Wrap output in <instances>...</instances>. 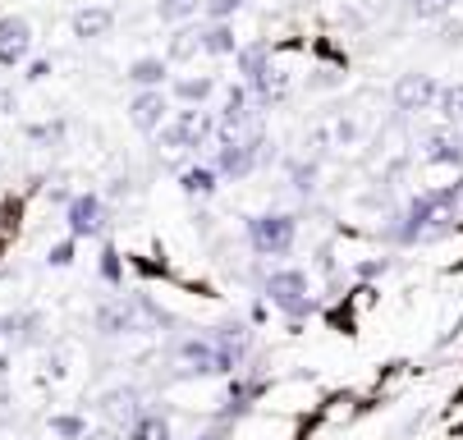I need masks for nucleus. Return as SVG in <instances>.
<instances>
[{
	"instance_id": "20",
	"label": "nucleus",
	"mask_w": 463,
	"mask_h": 440,
	"mask_svg": "<svg viewBox=\"0 0 463 440\" xmlns=\"http://www.w3.org/2000/svg\"><path fill=\"white\" fill-rule=\"evenodd\" d=\"M203 51V28H179L175 37H170V51H165V60L170 65H188V60Z\"/></svg>"
},
{
	"instance_id": "8",
	"label": "nucleus",
	"mask_w": 463,
	"mask_h": 440,
	"mask_svg": "<svg viewBox=\"0 0 463 440\" xmlns=\"http://www.w3.org/2000/svg\"><path fill=\"white\" fill-rule=\"evenodd\" d=\"M128 119H134L138 134H156L170 119V92L165 88H138V97L128 101Z\"/></svg>"
},
{
	"instance_id": "5",
	"label": "nucleus",
	"mask_w": 463,
	"mask_h": 440,
	"mask_svg": "<svg viewBox=\"0 0 463 440\" xmlns=\"http://www.w3.org/2000/svg\"><path fill=\"white\" fill-rule=\"evenodd\" d=\"M436 97H440V83L431 79V74H400V83L390 88V101H394V110L400 115H422V110H431L436 106Z\"/></svg>"
},
{
	"instance_id": "14",
	"label": "nucleus",
	"mask_w": 463,
	"mask_h": 440,
	"mask_svg": "<svg viewBox=\"0 0 463 440\" xmlns=\"http://www.w3.org/2000/svg\"><path fill=\"white\" fill-rule=\"evenodd\" d=\"M134 88H165V79H170V60L165 55H138L134 65H128V74H124Z\"/></svg>"
},
{
	"instance_id": "27",
	"label": "nucleus",
	"mask_w": 463,
	"mask_h": 440,
	"mask_svg": "<svg viewBox=\"0 0 463 440\" xmlns=\"http://www.w3.org/2000/svg\"><path fill=\"white\" fill-rule=\"evenodd\" d=\"M51 431H55L60 440H83V435H88V422L74 417V413H55V417H51Z\"/></svg>"
},
{
	"instance_id": "23",
	"label": "nucleus",
	"mask_w": 463,
	"mask_h": 440,
	"mask_svg": "<svg viewBox=\"0 0 463 440\" xmlns=\"http://www.w3.org/2000/svg\"><path fill=\"white\" fill-rule=\"evenodd\" d=\"M436 110H440V119L449 124V129H463V83H449V88H440V97H436Z\"/></svg>"
},
{
	"instance_id": "6",
	"label": "nucleus",
	"mask_w": 463,
	"mask_h": 440,
	"mask_svg": "<svg viewBox=\"0 0 463 440\" xmlns=\"http://www.w3.org/2000/svg\"><path fill=\"white\" fill-rule=\"evenodd\" d=\"M64 225H70L74 239H101L106 234V207L97 193H74L64 202Z\"/></svg>"
},
{
	"instance_id": "7",
	"label": "nucleus",
	"mask_w": 463,
	"mask_h": 440,
	"mask_svg": "<svg viewBox=\"0 0 463 440\" xmlns=\"http://www.w3.org/2000/svg\"><path fill=\"white\" fill-rule=\"evenodd\" d=\"M179 358L188 362V371H239V367H243V362H239L230 349H221L212 335H207V340H197V335L184 340V344H179Z\"/></svg>"
},
{
	"instance_id": "12",
	"label": "nucleus",
	"mask_w": 463,
	"mask_h": 440,
	"mask_svg": "<svg viewBox=\"0 0 463 440\" xmlns=\"http://www.w3.org/2000/svg\"><path fill=\"white\" fill-rule=\"evenodd\" d=\"M110 28H115V10L110 5H88V10H74V19H70V33L79 42H97Z\"/></svg>"
},
{
	"instance_id": "11",
	"label": "nucleus",
	"mask_w": 463,
	"mask_h": 440,
	"mask_svg": "<svg viewBox=\"0 0 463 440\" xmlns=\"http://www.w3.org/2000/svg\"><path fill=\"white\" fill-rule=\"evenodd\" d=\"M248 124H252L248 83H230V92H225V110H221V134H243Z\"/></svg>"
},
{
	"instance_id": "22",
	"label": "nucleus",
	"mask_w": 463,
	"mask_h": 440,
	"mask_svg": "<svg viewBox=\"0 0 463 440\" xmlns=\"http://www.w3.org/2000/svg\"><path fill=\"white\" fill-rule=\"evenodd\" d=\"M124 431H128V440H170V422L161 413H138Z\"/></svg>"
},
{
	"instance_id": "37",
	"label": "nucleus",
	"mask_w": 463,
	"mask_h": 440,
	"mask_svg": "<svg viewBox=\"0 0 463 440\" xmlns=\"http://www.w3.org/2000/svg\"><path fill=\"white\" fill-rule=\"evenodd\" d=\"M458 42H463V23L454 19V23H445V28H440V46H458Z\"/></svg>"
},
{
	"instance_id": "4",
	"label": "nucleus",
	"mask_w": 463,
	"mask_h": 440,
	"mask_svg": "<svg viewBox=\"0 0 463 440\" xmlns=\"http://www.w3.org/2000/svg\"><path fill=\"white\" fill-rule=\"evenodd\" d=\"M257 161H267V138L261 134H221L216 143V174L225 179H248L257 170Z\"/></svg>"
},
{
	"instance_id": "16",
	"label": "nucleus",
	"mask_w": 463,
	"mask_h": 440,
	"mask_svg": "<svg viewBox=\"0 0 463 440\" xmlns=\"http://www.w3.org/2000/svg\"><path fill=\"white\" fill-rule=\"evenodd\" d=\"M101 413L115 422V426H128L143 408H138V390H110V395H101Z\"/></svg>"
},
{
	"instance_id": "10",
	"label": "nucleus",
	"mask_w": 463,
	"mask_h": 440,
	"mask_svg": "<svg viewBox=\"0 0 463 440\" xmlns=\"http://www.w3.org/2000/svg\"><path fill=\"white\" fill-rule=\"evenodd\" d=\"M422 161L427 165H463V138H458V129H445L440 134H427L422 138Z\"/></svg>"
},
{
	"instance_id": "2",
	"label": "nucleus",
	"mask_w": 463,
	"mask_h": 440,
	"mask_svg": "<svg viewBox=\"0 0 463 440\" xmlns=\"http://www.w3.org/2000/svg\"><path fill=\"white\" fill-rule=\"evenodd\" d=\"M298 239V216L289 211H267V216H248V243L257 257H285Z\"/></svg>"
},
{
	"instance_id": "29",
	"label": "nucleus",
	"mask_w": 463,
	"mask_h": 440,
	"mask_svg": "<svg viewBox=\"0 0 463 440\" xmlns=\"http://www.w3.org/2000/svg\"><path fill=\"white\" fill-rule=\"evenodd\" d=\"M0 42H24V46H33V23L28 19H0Z\"/></svg>"
},
{
	"instance_id": "18",
	"label": "nucleus",
	"mask_w": 463,
	"mask_h": 440,
	"mask_svg": "<svg viewBox=\"0 0 463 440\" xmlns=\"http://www.w3.org/2000/svg\"><path fill=\"white\" fill-rule=\"evenodd\" d=\"M234 65H239L243 83H257L261 74L271 70V51L261 46V42H252V46H239V51H234Z\"/></svg>"
},
{
	"instance_id": "32",
	"label": "nucleus",
	"mask_w": 463,
	"mask_h": 440,
	"mask_svg": "<svg viewBox=\"0 0 463 440\" xmlns=\"http://www.w3.org/2000/svg\"><path fill=\"white\" fill-rule=\"evenodd\" d=\"M28 60V46L24 42H0V70H19Z\"/></svg>"
},
{
	"instance_id": "28",
	"label": "nucleus",
	"mask_w": 463,
	"mask_h": 440,
	"mask_svg": "<svg viewBox=\"0 0 463 440\" xmlns=\"http://www.w3.org/2000/svg\"><path fill=\"white\" fill-rule=\"evenodd\" d=\"M28 138H33V143H46V147H55V143H64V119H46V124H28Z\"/></svg>"
},
{
	"instance_id": "17",
	"label": "nucleus",
	"mask_w": 463,
	"mask_h": 440,
	"mask_svg": "<svg viewBox=\"0 0 463 440\" xmlns=\"http://www.w3.org/2000/svg\"><path fill=\"white\" fill-rule=\"evenodd\" d=\"M203 51L207 55H234L239 51V37H234L230 19H207L203 23Z\"/></svg>"
},
{
	"instance_id": "26",
	"label": "nucleus",
	"mask_w": 463,
	"mask_h": 440,
	"mask_svg": "<svg viewBox=\"0 0 463 440\" xmlns=\"http://www.w3.org/2000/svg\"><path fill=\"white\" fill-rule=\"evenodd\" d=\"M454 5H458V0H409V14L418 23H431V19H445Z\"/></svg>"
},
{
	"instance_id": "34",
	"label": "nucleus",
	"mask_w": 463,
	"mask_h": 440,
	"mask_svg": "<svg viewBox=\"0 0 463 440\" xmlns=\"http://www.w3.org/2000/svg\"><path fill=\"white\" fill-rule=\"evenodd\" d=\"M101 280H106V285H119V280H124V267H119L115 248H106V253H101Z\"/></svg>"
},
{
	"instance_id": "9",
	"label": "nucleus",
	"mask_w": 463,
	"mask_h": 440,
	"mask_svg": "<svg viewBox=\"0 0 463 440\" xmlns=\"http://www.w3.org/2000/svg\"><path fill=\"white\" fill-rule=\"evenodd\" d=\"M97 331L101 335H128V331H143L138 326V298H110L97 307Z\"/></svg>"
},
{
	"instance_id": "38",
	"label": "nucleus",
	"mask_w": 463,
	"mask_h": 440,
	"mask_svg": "<svg viewBox=\"0 0 463 440\" xmlns=\"http://www.w3.org/2000/svg\"><path fill=\"white\" fill-rule=\"evenodd\" d=\"M385 271H390V262H385V257H381V262H363V267H358V276H363V280H372V276H385Z\"/></svg>"
},
{
	"instance_id": "40",
	"label": "nucleus",
	"mask_w": 463,
	"mask_h": 440,
	"mask_svg": "<svg viewBox=\"0 0 463 440\" xmlns=\"http://www.w3.org/2000/svg\"><path fill=\"white\" fill-rule=\"evenodd\" d=\"M83 440H115V431H88Z\"/></svg>"
},
{
	"instance_id": "30",
	"label": "nucleus",
	"mask_w": 463,
	"mask_h": 440,
	"mask_svg": "<svg viewBox=\"0 0 463 440\" xmlns=\"http://www.w3.org/2000/svg\"><path fill=\"white\" fill-rule=\"evenodd\" d=\"M358 134H363V129H358V119H354V115H340L335 124H330V138H335V147H354Z\"/></svg>"
},
{
	"instance_id": "36",
	"label": "nucleus",
	"mask_w": 463,
	"mask_h": 440,
	"mask_svg": "<svg viewBox=\"0 0 463 440\" xmlns=\"http://www.w3.org/2000/svg\"><path fill=\"white\" fill-rule=\"evenodd\" d=\"M24 79H28V83H46V79H51V60H28Z\"/></svg>"
},
{
	"instance_id": "15",
	"label": "nucleus",
	"mask_w": 463,
	"mask_h": 440,
	"mask_svg": "<svg viewBox=\"0 0 463 440\" xmlns=\"http://www.w3.org/2000/svg\"><path fill=\"white\" fill-rule=\"evenodd\" d=\"M212 92H216V79H212V74H197V79L188 74V79H175V83H170V97L184 101V106H207Z\"/></svg>"
},
{
	"instance_id": "21",
	"label": "nucleus",
	"mask_w": 463,
	"mask_h": 440,
	"mask_svg": "<svg viewBox=\"0 0 463 440\" xmlns=\"http://www.w3.org/2000/svg\"><path fill=\"white\" fill-rule=\"evenodd\" d=\"M221 349H230L239 362L248 358V349H252V335H248V326L243 322H225V326H216V335H212Z\"/></svg>"
},
{
	"instance_id": "33",
	"label": "nucleus",
	"mask_w": 463,
	"mask_h": 440,
	"mask_svg": "<svg viewBox=\"0 0 463 440\" xmlns=\"http://www.w3.org/2000/svg\"><path fill=\"white\" fill-rule=\"evenodd\" d=\"M203 10H207V19H234L243 10V0H203Z\"/></svg>"
},
{
	"instance_id": "3",
	"label": "nucleus",
	"mask_w": 463,
	"mask_h": 440,
	"mask_svg": "<svg viewBox=\"0 0 463 440\" xmlns=\"http://www.w3.org/2000/svg\"><path fill=\"white\" fill-rule=\"evenodd\" d=\"M267 298H271V307H280L289 322H298V317H307V312L317 307L312 303V285H307V271H298V267H280V271H271L267 276Z\"/></svg>"
},
{
	"instance_id": "24",
	"label": "nucleus",
	"mask_w": 463,
	"mask_h": 440,
	"mask_svg": "<svg viewBox=\"0 0 463 440\" xmlns=\"http://www.w3.org/2000/svg\"><path fill=\"white\" fill-rule=\"evenodd\" d=\"M197 10H203V0H156V19L161 23H188Z\"/></svg>"
},
{
	"instance_id": "35",
	"label": "nucleus",
	"mask_w": 463,
	"mask_h": 440,
	"mask_svg": "<svg viewBox=\"0 0 463 440\" xmlns=\"http://www.w3.org/2000/svg\"><path fill=\"white\" fill-rule=\"evenodd\" d=\"M340 83H345V79H340L335 70H312V79H307V88H312V92H326V88H340Z\"/></svg>"
},
{
	"instance_id": "13",
	"label": "nucleus",
	"mask_w": 463,
	"mask_h": 440,
	"mask_svg": "<svg viewBox=\"0 0 463 440\" xmlns=\"http://www.w3.org/2000/svg\"><path fill=\"white\" fill-rule=\"evenodd\" d=\"M0 340H10V344H42V317L37 312H5L0 317Z\"/></svg>"
},
{
	"instance_id": "25",
	"label": "nucleus",
	"mask_w": 463,
	"mask_h": 440,
	"mask_svg": "<svg viewBox=\"0 0 463 440\" xmlns=\"http://www.w3.org/2000/svg\"><path fill=\"white\" fill-rule=\"evenodd\" d=\"M289 183L298 198H312L317 193V161H294L289 165Z\"/></svg>"
},
{
	"instance_id": "19",
	"label": "nucleus",
	"mask_w": 463,
	"mask_h": 440,
	"mask_svg": "<svg viewBox=\"0 0 463 440\" xmlns=\"http://www.w3.org/2000/svg\"><path fill=\"white\" fill-rule=\"evenodd\" d=\"M179 188H184L188 198H212L216 193V170L212 165H188L179 174Z\"/></svg>"
},
{
	"instance_id": "39",
	"label": "nucleus",
	"mask_w": 463,
	"mask_h": 440,
	"mask_svg": "<svg viewBox=\"0 0 463 440\" xmlns=\"http://www.w3.org/2000/svg\"><path fill=\"white\" fill-rule=\"evenodd\" d=\"M14 106H19L14 88H0V115H14Z\"/></svg>"
},
{
	"instance_id": "31",
	"label": "nucleus",
	"mask_w": 463,
	"mask_h": 440,
	"mask_svg": "<svg viewBox=\"0 0 463 440\" xmlns=\"http://www.w3.org/2000/svg\"><path fill=\"white\" fill-rule=\"evenodd\" d=\"M74 243H79L74 234L64 239V243H55L51 253H46V267H60V271H64V267H74Z\"/></svg>"
},
{
	"instance_id": "1",
	"label": "nucleus",
	"mask_w": 463,
	"mask_h": 440,
	"mask_svg": "<svg viewBox=\"0 0 463 440\" xmlns=\"http://www.w3.org/2000/svg\"><path fill=\"white\" fill-rule=\"evenodd\" d=\"M216 129H221V119L212 110L188 106V110H179L175 119H165L156 129V147H165V152H197V147H207L216 138Z\"/></svg>"
}]
</instances>
